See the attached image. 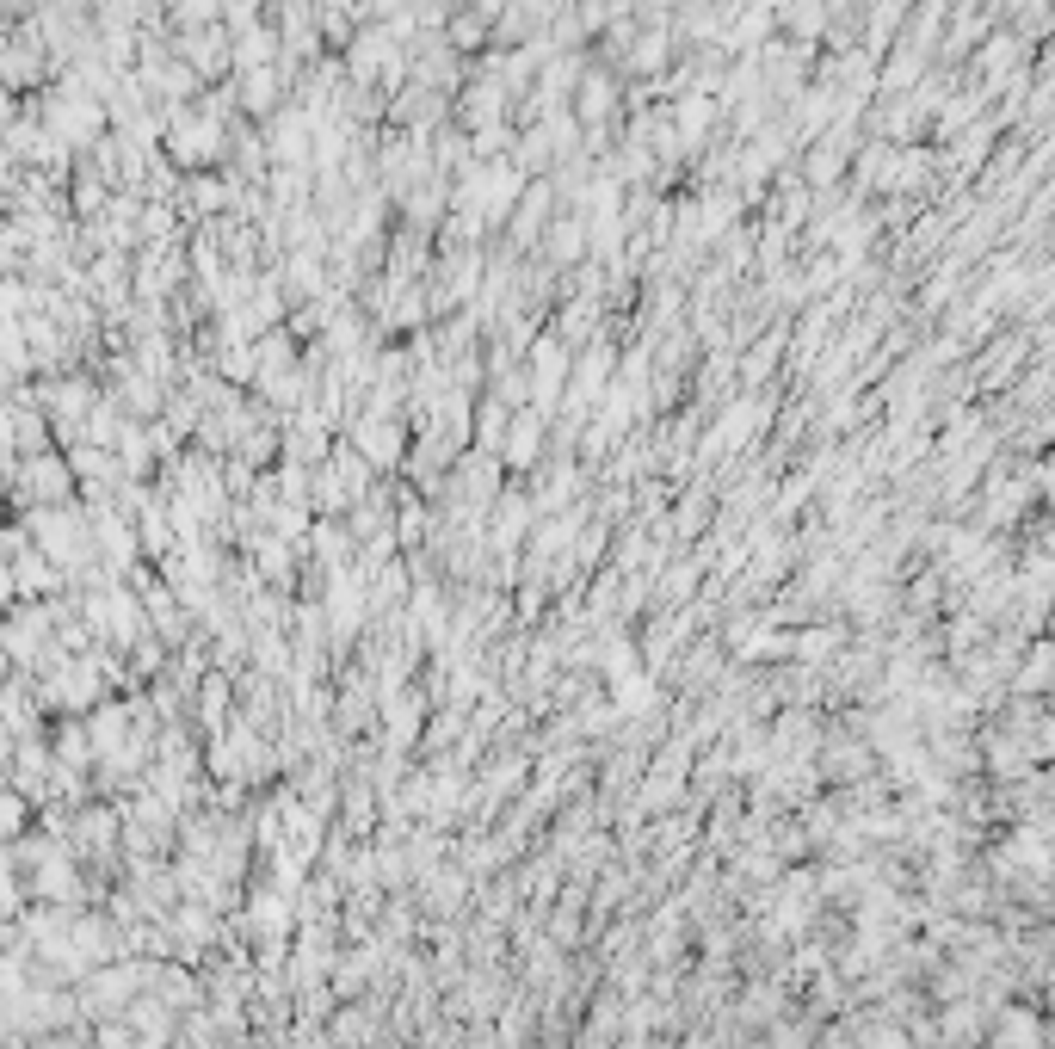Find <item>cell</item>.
I'll use <instances>...</instances> for the list:
<instances>
[{"label":"cell","mask_w":1055,"mask_h":1049,"mask_svg":"<svg viewBox=\"0 0 1055 1049\" xmlns=\"http://www.w3.org/2000/svg\"><path fill=\"white\" fill-rule=\"evenodd\" d=\"M358 445H365L377 463H395V451H402V439H389L383 420H358Z\"/></svg>","instance_id":"3"},{"label":"cell","mask_w":1055,"mask_h":1049,"mask_svg":"<svg viewBox=\"0 0 1055 1049\" xmlns=\"http://www.w3.org/2000/svg\"><path fill=\"white\" fill-rule=\"evenodd\" d=\"M31 488H38V494H62V488H68V482H62V463H56V457H38V463H31Z\"/></svg>","instance_id":"4"},{"label":"cell","mask_w":1055,"mask_h":1049,"mask_svg":"<svg viewBox=\"0 0 1055 1049\" xmlns=\"http://www.w3.org/2000/svg\"><path fill=\"white\" fill-rule=\"evenodd\" d=\"M44 550H56V556H75V550H81V531H75V519H62V513L50 519V513H44Z\"/></svg>","instance_id":"2"},{"label":"cell","mask_w":1055,"mask_h":1049,"mask_svg":"<svg viewBox=\"0 0 1055 1049\" xmlns=\"http://www.w3.org/2000/svg\"><path fill=\"white\" fill-rule=\"evenodd\" d=\"M562 389V346H537V402Z\"/></svg>","instance_id":"1"}]
</instances>
